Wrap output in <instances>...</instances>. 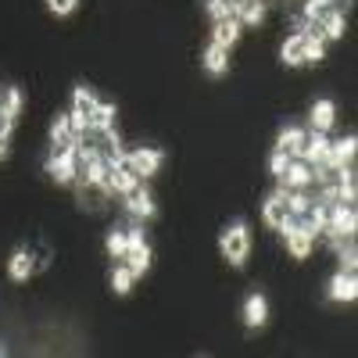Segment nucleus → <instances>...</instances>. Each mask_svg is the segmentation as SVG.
<instances>
[{"mask_svg":"<svg viewBox=\"0 0 358 358\" xmlns=\"http://www.w3.org/2000/svg\"><path fill=\"white\" fill-rule=\"evenodd\" d=\"M248 251H251V241H248L244 222H233V226L222 233V255L229 258V265H244Z\"/></svg>","mask_w":358,"mask_h":358,"instance_id":"nucleus-1","label":"nucleus"},{"mask_svg":"<svg viewBox=\"0 0 358 358\" xmlns=\"http://www.w3.org/2000/svg\"><path fill=\"white\" fill-rule=\"evenodd\" d=\"M122 258H129V268H133V276H140L147 265H151V251H147V244H143V236H140V229H129L126 233V255Z\"/></svg>","mask_w":358,"mask_h":358,"instance_id":"nucleus-2","label":"nucleus"},{"mask_svg":"<svg viewBox=\"0 0 358 358\" xmlns=\"http://www.w3.org/2000/svg\"><path fill=\"white\" fill-rule=\"evenodd\" d=\"M94 108H97V101L79 86L76 94H72V129H76V133L90 129V115H94Z\"/></svg>","mask_w":358,"mask_h":358,"instance_id":"nucleus-3","label":"nucleus"},{"mask_svg":"<svg viewBox=\"0 0 358 358\" xmlns=\"http://www.w3.org/2000/svg\"><path fill=\"white\" fill-rule=\"evenodd\" d=\"M265 222L273 226V229H283L287 226V219H290V208H287V190H276L273 197L265 201Z\"/></svg>","mask_w":358,"mask_h":358,"instance_id":"nucleus-4","label":"nucleus"},{"mask_svg":"<svg viewBox=\"0 0 358 358\" xmlns=\"http://www.w3.org/2000/svg\"><path fill=\"white\" fill-rule=\"evenodd\" d=\"M162 151H143V147H140V151H133L126 162H129V169L136 172V176H155L158 169H162Z\"/></svg>","mask_w":358,"mask_h":358,"instance_id":"nucleus-5","label":"nucleus"},{"mask_svg":"<svg viewBox=\"0 0 358 358\" xmlns=\"http://www.w3.org/2000/svg\"><path fill=\"white\" fill-rule=\"evenodd\" d=\"M133 187H136V172L129 169L126 155H122V158H115V162H111V190H118V194H129Z\"/></svg>","mask_w":358,"mask_h":358,"instance_id":"nucleus-6","label":"nucleus"},{"mask_svg":"<svg viewBox=\"0 0 358 358\" xmlns=\"http://www.w3.org/2000/svg\"><path fill=\"white\" fill-rule=\"evenodd\" d=\"M330 297H334V301H355V297H358L355 276H351V273H337V276L330 280Z\"/></svg>","mask_w":358,"mask_h":358,"instance_id":"nucleus-7","label":"nucleus"},{"mask_svg":"<svg viewBox=\"0 0 358 358\" xmlns=\"http://www.w3.org/2000/svg\"><path fill=\"white\" fill-rule=\"evenodd\" d=\"M283 179H287V190H301L312 183V165L308 162H287Z\"/></svg>","mask_w":358,"mask_h":358,"instance_id":"nucleus-8","label":"nucleus"},{"mask_svg":"<svg viewBox=\"0 0 358 358\" xmlns=\"http://www.w3.org/2000/svg\"><path fill=\"white\" fill-rule=\"evenodd\" d=\"M326 155H330V140H326L322 133H315V136H305V147H301V158H305V162H315V165H322V162H326Z\"/></svg>","mask_w":358,"mask_h":358,"instance_id":"nucleus-9","label":"nucleus"},{"mask_svg":"<svg viewBox=\"0 0 358 358\" xmlns=\"http://www.w3.org/2000/svg\"><path fill=\"white\" fill-rule=\"evenodd\" d=\"M236 36H241V22H236V15H229V18H219L215 22V43L219 47H233L236 43Z\"/></svg>","mask_w":358,"mask_h":358,"instance_id":"nucleus-10","label":"nucleus"},{"mask_svg":"<svg viewBox=\"0 0 358 358\" xmlns=\"http://www.w3.org/2000/svg\"><path fill=\"white\" fill-rule=\"evenodd\" d=\"M47 172L57 179V183H72V179H76V172H79V165H76V155H72V158H50V162H47Z\"/></svg>","mask_w":358,"mask_h":358,"instance_id":"nucleus-11","label":"nucleus"},{"mask_svg":"<svg viewBox=\"0 0 358 358\" xmlns=\"http://www.w3.org/2000/svg\"><path fill=\"white\" fill-rule=\"evenodd\" d=\"M108 197V187L104 183H94V179H86V183L79 187V204L83 208H101Z\"/></svg>","mask_w":358,"mask_h":358,"instance_id":"nucleus-12","label":"nucleus"},{"mask_svg":"<svg viewBox=\"0 0 358 358\" xmlns=\"http://www.w3.org/2000/svg\"><path fill=\"white\" fill-rule=\"evenodd\" d=\"M305 47H308V36H305V33L290 36V40L283 43V50H280L283 62H287V65H301V62H305Z\"/></svg>","mask_w":358,"mask_h":358,"instance_id":"nucleus-13","label":"nucleus"},{"mask_svg":"<svg viewBox=\"0 0 358 358\" xmlns=\"http://www.w3.org/2000/svg\"><path fill=\"white\" fill-rule=\"evenodd\" d=\"M287 236V248H290V255L294 258H308V251H312V236L305 233V229H290V233H283Z\"/></svg>","mask_w":358,"mask_h":358,"instance_id":"nucleus-14","label":"nucleus"},{"mask_svg":"<svg viewBox=\"0 0 358 358\" xmlns=\"http://www.w3.org/2000/svg\"><path fill=\"white\" fill-rule=\"evenodd\" d=\"M265 315H268L265 297H262V294H251V297H248V305H244V322H248V326H262Z\"/></svg>","mask_w":358,"mask_h":358,"instance_id":"nucleus-15","label":"nucleus"},{"mask_svg":"<svg viewBox=\"0 0 358 358\" xmlns=\"http://www.w3.org/2000/svg\"><path fill=\"white\" fill-rule=\"evenodd\" d=\"M334 101H315V108H312V126H315V133H326L334 126Z\"/></svg>","mask_w":358,"mask_h":358,"instance_id":"nucleus-16","label":"nucleus"},{"mask_svg":"<svg viewBox=\"0 0 358 358\" xmlns=\"http://www.w3.org/2000/svg\"><path fill=\"white\" fill-rule=\"evenodd\" d=\"M126 197H129L126 204H129V212H133V215H143V219H151V215H155V201H151V194H143V190L133 187Z\"/></svg>","mask_w":358,"mask_h":358,"instance_id":"nucleus-17","label":"nucleus"},{"mask_svg":"<svg viewBox=\"0 0 358 358\" xmlns=\"http://www.w3.org/2000/svg\"><path fill=\"white\" fill-rule=\"evenodd\" d=\"M33 268H36V262H33L29 251H15L11 255V280H29V276H33Z\"/></svg>","mask_w":358,"mask_h":358,"instance_id":"nucleus-18","label":"nucleus"},{"mask_svg":"<svg viewBox=\"0 0 358 358\" xmlns=\"http://www.w3.org/2000/svg\"><path fill=\"white\" fill-rule=\"evenodd\" d=\"M111 122H115V104H97L94 115H90V129L111 133Z\"/></svg>","mask_w":358,"mask_h":358,"instance_id":"nucleus-19","label":"nucleus"},{"mask_svg":"<svg viewBox=\"0 0 358 358\" xmlns=\"http://www.w3.org/2000/svg\"><path fill=\"white\" fill-rule=\"evenodd\" d=\"M236 8V22L241 25H258L262 22V4L258 0H241V4H233Z\"/></svg>","mask_w":358,"mask_h":358,"instance_id":"nucleus-20","label":"nucleus"},{"mask_svg":"<svg viewBox=\"0 0 358 358\" xmlns=\"http://www.w3.org/2000/svg\"><path fill=\"white\" fill-rule=\"evenodd\" d=\"M204 69L212 72V76H222L226 72V47H219V43H212L204 50Z\"/></svg>","mask_w":358,"mask_h":358,"instance_id":"nucleus-21","label":"nucleus"},{"mask_svg":"<svg viewBox=\"0 0 358 358\" xmlns=\"http://www.w3.org/2000/svg\"><path fill=\"white\" fill-rule=\"evenodd\" d=\"M305 136H308V133H301V129H283V133H280V151H283V155H301Z\"/></svg>","mask_w":358,"mask_h":358,"instance_id":"nucleus-22","label":"nucleus"},{"mask_svg":"<svg viewBox=\"0 0 358 358\" xmlns=\"http://www.w3.org/2000/svg\"><path fill=\"white\" fill-rule=\"evenodd\" d=\"M305 15H308L315 25H322L330 15H337V8H334V0H308V4H305Z\"/></svg>","mask_w":358,"mask_h":358,"instance_id":"nucleus-23","label":"nucleus"},{"mask_svg":"<svg viewBox=\"0 0 358 358\" xmlns=\"http://www.w3.org/2000/svg\"><path fill=\"white\" fill-rule=\"evenodd\" d=\"M50 140L62 143V140H79V133L72 129V118L69 115H57V122L50 126Z\"/></svg>","mask_w":358,"mask_h":358,"instance_id":"nucleus-24","label":"nucleus"},{"mask_svg":"<svg viewBox=\"0 0 358 358\" xmlns=\"http://www.w3.org/2000/svg\"><path fill=\"white\" fill-rule=\"evenodd\" d=\"M319 29H322V36H330V40H341V36H344V15H341V11H337V15H330V18H326V22H322Z\"/></svg>","mask_w":358,"mask_h":358,"instance_id":"nucleus-25","label":"nucleus"},{"mask_svg":"<svg viewBox=\"0 0 358 358\" xmlns=\"http://www.w3.org/2000/svg\"><path fill=\"white\" fill-rule=\"evenodd\" d=\"M111 287H115V294H129V287H133V268H115V273H111Z\"/></svg>","mask_w":358,"mask_h":358,"instance_id":"nucleus-26","label":"nucleus"},{"mask_svg":"<svg viewBox=\"0 0 358 358\" xmlns=\"http://www.w3.org/2000/svg\"><path fill=\"white\" fill-rule=\"evenodd\" d=\"M208 15H212L215 22L219 18H229L233 15V4H229V0H208Z\"/></svg>","mask_w":358,"mask_h":358,"instance_id":"nucleus-27","label":"nucleus"},{"mask_svg":"<svg viewBox=\"0 0 358 358\" xmlns=\"http://www.w3.org/2000/svg\"><path fill=\"white\" fill-rule=\"evenodd\" d=\"M108 251H111V258H122L126 255V233H111L108 236Z\"/></svg>","mask_w":358,"mask_h":358,"instance_id":"nucleus-28","label":"nucleus"},{"mask_svg":"<svg viewBox=\"0 0 358 358\" xmlns=\"http://www.w3.org/2000/svg\"><path fill=\"white\" fill-rule=\"evenodd\" d=\"M76 4H79V0H47V8H50L54 15H72Z\"/></svg>","mask_w":358,"mask_h":358,"instance_id":"nucleus-29","label":"nucleus"},{"mask_svg":"<svg viewBox=\"0 0 358 358\" xmlns=\"http://www.w3.org/2000/svg\"><path fill=\"white\" fill-rule=\"evenodd\" d=\"M22 111V94H18V90H8V101H4V115H18Z\"/></svg>","mask_w":358,"mask_h":358,"instance_id":"nucleus-30","label":"nucleus"},{"mask_svg":"<svg viewBox=\"0 0 358 358\" xmlns=\"http://www.w3.org/2000/svg\"><path fill=\"white\" fill-rule=\"evenodd\" d=\"M268 169H273V176H280V179H283V172H287V155H283V151H276V155H273V162H268Z\"/></svg>","mask_w":358,"mask_h":358,"instance_id":"nucleus-31","label":"nucleus"},{"mask_svg":"<svg viewBox=\"0 0 358 358\" xmlns=\"http://www.w3.org/2000/svg\"><path fill=\"white\" fill-rule=\"evenodd\" d=\"M11 126H15V118H11V115H4V111H0V136H4V140H8Z\"/></svg>","mask_w":358,"mask_h":358,"instance_id":"nucleus-32","label":"nucleus"},{"mask_svg":"<svg viewBox=\"0 0 358 358\" xmlns=\"http://www.w3.org/2000/svg\"><path fill=\"white\" fill-rule=\"evenodd\" d=\"M344 268H348V273L355 268V248H348V251H344Z\"/></svg>","mask_w":358,"mask_h":358,"instance_id":"nucleus-33","label":"nucleus"},{"mask_svg":"<svg viewBox=\"0 0 358 358\" xmlns=\"http://www.w3.org/2000/svg\"><path fill=\"white\" fill-rule=\"evenodd\" d=\"M8 155V143H4V136H0V158H4Z\"/></svg>","mask_w":358,"mask_h":358,"instance_id":"nucleus-34","label":"nucleus"},{"mask_svg":"<svg viewBox=\"0 0 358 358\" xmlns=\"http://www.w3.org/2000/svg\"><path fill=\"white\" fill-rule=\"evenodd\" d=\"M4 351H8V348H4V344H0V355H4Z\"/></svg>","mask_w":358,"mask_h":358,"instance_id":"nucleus-35","label":"nucleus"}]
</instances>
